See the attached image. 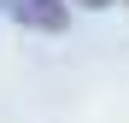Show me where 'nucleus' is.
Here are the masks:
<instances>
[{
    "instance_id": "obj_1",
    "label": "nucleus",
    "mask_w": 129,
    "mask_h": 123,
    "mask_svg": "<svg viewBox=\"0 0 129 123\" xmlns=\"http://www.w3.org/2000/svg\"><path fill=\"white\" fill-rule=\"evenodd\" d=\"M88 6H106V0H88Z\"/></svg>"
}]
</instances>
